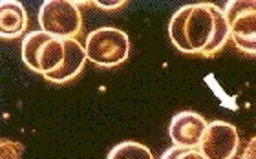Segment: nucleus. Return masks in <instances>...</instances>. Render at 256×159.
<instances>
[{
	"mask_svg": "<svg viewBox=\"0 0 256 159\" xmlns=\"http://www.w3.org/2000/svg\"><path fill=\"white\" fill-rule=\"evenodd\" d=\"M168 37L185 55L214 57L230 38V30L224 10L202 2L183 6L172 15Z\"/></svg>",
	"mask_w": 256,
	"mask_h": 159,
	"instance_id": "nucleus-1",
	"label": "nucleus"
},
{
	"mask_svg": "<svg viewBox=\"0 0 256 159\" xmlns=\"http://www.w3.org/2000/svg\"><path fill=\"white\" fill-rule=\"evenodd\" d=\"M68 50V38L52 37L42 30L28 33L22 40V62L35 74L48 77L62 66Z\"/></svg>",
	"mask_w": 256,
	"mask_h": 159,
	"instance_id": "nucleus-2",
	"label": "nucleus"
},
{
	"mask_svg": "<svg viewBox=\"0 0 256 159\" xmlns=\"http://www.w3.org/2000/svg\"><path fill=\"white\" fill-rule=\"evenodd\" d=\"M88 60L101 68H116L130 55V38L119 28L102 26L88 33L84 40Z\"/></svg>",
	"mask_w": 256,
	"mask_h": 159,
	"instance_id": "nucleus-3",
	"label": "nucleus"
},
{
	"mask_svg": "<svg viewBox=\"0 0 256 159\" xmlns=\"http://www.w3.org/2000/svg\"><path fill=\"white\" fill-rule=\"evenodd\" d=\"M38 26L44 33L57 38H75L82 30L79 2L46 0L38 10Z\"/></svg>",
	"mask_w": 256,
	"mask_h": 159,
	"instance_id": "nucleus-4",
	"label": "nucleus"
},
{
	"mask_svg": "<svg viewBox=\"0 0 256 159\" xmlns=\"http://www.w3.org/2000/svg\"><path fill=\"white\" fill-rule=\"evenodd\" d=\"M224 13L234 46L256 57V0H230Z\"/></svg>",
	"mask_w": 256,
	"mask_h": 159,
	"instance_id": "nucleus-5",
	"label": "nucleus"
},
{
	"mask_svg": "<svg viewBox=\"0 0 256 159\" xmlns=\"http://www.w3.org/2000/svg\"><path fill=\"white\" fill-rule=\"evenodd\" d=\"M240 146V136L230 122L212 121L208 122L207 132L203 136L198 150L207 159H232Z\"/></svg>",
	"mask_w": 256,
	"mask_h": 159,
	"instance_id": "nucleus-6",
	"label": "nucleus"
},
{
	"mask_svg": "<svg viewBox=\"0 0 256 159\" xmlns=\"http://www.w3.org/2000/svg\"><path fill=\"white\" fill-rule=\"evenodd\" d=\"M207 126L208 122L198 112L185 110L172 117L170 126H168V136H170V141L176 146L198 148L205 132H207Z\"/></svg>",
	"mask_w": 256,
	"mask_h": 159,
	"instance_id": "nucleus-7",
	"label": "nucleus"
},
{
	"mask_svg": "<svg viewBox=\"0 0 256 159\" xmlns=\"http://www.w3.org/2000/svg\"><path fill=\"white\" fill-rule=\"evenodd\" d=\"M86 60H88V55H86L84 44H80L77 38H68V50H66L62 66L55 74L48 75L44 79L54 82V84H66L84 70Z\"/></svg>",
	"mask_w": 256,
	"mask_h": 159,
	"instance_id": "nucleus-8",
	"label": "nucleus"
},
{
	"mask_svg": "<svg viewBox=\"0 0 256 159\" xmlns=\"http://www.w3.org/2000/svg\"><path fill=\"white\" fill-rule=\"evenodd\" d=\"M28 30V11L16 0L0 2V35L4 40L20 37Z\"/></svg>",
	"mask_w": 256,
	"mask_h": 159,
	"instance_id": "nucleus-9",
	"label": "nucleus"
},
{
	"mask_svg": "<svg viewBox=\"0 0 256 159\" xmlns=\"http://www.w3.org/2000/svg\"><path fill=\"white\" fill-rule=\"evenodd\" d=\"M106 159H154V156L148 146L138 141H123L108 152Z\"/></svg>",
	"mask_w": 256,
	"mask_h": 159,
	"instance_id": "nucleus-10",
	"label": "nucleus"
},
{
	"mask_svg": "<svg viewBox=\"0 0 256 159\" xmlns=\"http://www.w3.org/2000/svg\"><path fill=\"white\" fill-rule=\"evenodd\" d=\"M160 159H207L198 148H185V146H170L161 154Z\"/></svg>",
	"mask_w": 256,
	"mask_h": 159,
	"instance_id": "nucleus-11",
	"label": "nucleus"
},
{
	"mask_svg": "<svg viewBox=\"0 0 256 159\" xmlns=\"http://www.w3.org/2000/svg\"><path fill=\"white\" fill-rule=\"evenodd\" d=\"M24 146L20 143L10 141V139H0V158L2 159H22Z\"/></svg>",
	"mask_w": 256,
	"mask_h": 159,
	"instance_id": "nucleus-12",
	"label": "nucleus"
},
{
	"mask_svg": "<svg viewBox=\"0 0 256 159\" xmlns=\"http://www.w3.org/2000/svg\"><path fill=\"white\" fill-rule=\"evenodd\" d=\"M92 4L99 8L102 11H114V10H119V8H123L126 2L124 0H119V2H101V0H96V2H92Z\"/></svg>",
	"mask_w": 256,
	"mask_h": 159,
	"instance_id": "nucleus-13",
	"label": "nucleus"
},
{
	"mask_svg": "<svg viewBox=\"0 0 256 159\" xmlns=\"http://www.w3.org/2000/svg\"><path fill=\"white\" fill-rule=\"evenodd\" d=\"M242 159H256V136L249 139V143L242 154Z\"/></svg>",
	"mask_w": 256,
	"mask_h": 159,
	"instance_id": "nucleus-14",
	"label": "nucleus"
}]
</instances>
